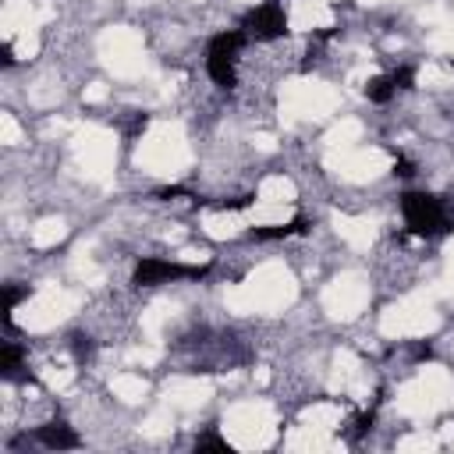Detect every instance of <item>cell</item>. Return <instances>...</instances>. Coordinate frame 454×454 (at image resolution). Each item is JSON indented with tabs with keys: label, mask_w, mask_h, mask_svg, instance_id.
I'll return each mask as SVG.
<instances>
[{
	"label": "cell",
	"mask_w": 454,
	"mask_h": 454,
	"mask_svg": "<svg viewBox=\"0 0 454 454\" xmlns=\"http://www.w3.org/2000/svg\"><path fill=\"white\" fill-rule=\"evenodd\" d=\"M401 216H404L408 234H415V238H440V234L454 231L443 202L429 192H404L401 195Z\"/></svg>",
	"instance_id": "6da1fadb"
},
{
	"label": "cell",
	"mask_w": 454,
	"mask_h": 454,
	"mask_svg": "<svg viewBox=\"0 0 454 454\" xmlns=\"http://www.w3.org/2000/svg\"><path fill=\"white\" fill-rule=\"evenodd\" d=\"M248 32L241 28H227V32H216L206 46V74L213 78V85L220 89H234L238 85V50L245 46Z\"/></svg>",
	"instance_id": "7a4b0ae2"
},
{
	"label": "cell",
	"mask_w": 454,
	"mask_h": 454,
	"mask_svg": "<svg viewBox=\"0 0 454 454\" xmlns=\"http://www.w3.org/2000/svg\"><path fill=\"white\" fill-rule=\"evenodd\" d=\"M209 277V266H188V262H170V259H138L131 270L135 287H160L170 280H202Z\"/></svg>",
	"instance_id": "3957f363"
},
{
	"label": "cell",
	"mask_w": 454,
	"mask_h": 454,
	"mask_svg": "<svg viewBox=\"0 0 454 454\" xmlns=\"http://www.w3.org/2000/svg\"><path fill=\"white\" fill-rule=\"evenodd\" d=\"M287 11L277 4V0H266V4H259V7H252V11H245V18H241V32H248L252 39H259V43H273V39H284L287 35Z\"/></svg>",
	"instance_id": "277c9868"
},
{
	"label": "cell",
	"mask_w": 454,
	"mask_h": 454,
	"mask_svg": "<svg viewBox=\"0 0 454 454\" xmlns=\"http://www.w3.org/2000/svg\"><path fill=\"white\" fill-rule=\"evenodd\" d=\"M32 436H35L43 447H50V450H74V447H82V436H78L64 419H53V422L39 426Z\"/></svg>",
	"instance_id": "5b68a950"
},
{
	"label": "cell",
	"mask_w": 454,
	"mask_h": 454,
	"mask_svg": "<svg viewBox=\"0 0 454 454\" xmlns=\"http://www.w3.org/2000/svg\"><path fill=\"white\" fill-rule=\"evenodd\" d=\"M305 231H309V220H305V216H294V220H287V223H262V227H252L245 238H248V241H287V238L305 234Z\"/></svg>",
	"instance_id": "8992f818"
},
{
	"label": "cell",
	"mask_w": 454,
	"mask_h": 454,
	"mask_svg": "<svg viewBox=\"0 0 454 454\" xmlns=\"http://www.w3.org/2000/svg\"><path fill=\"white\" fill-rule=\"evenodd\" d=\"M21 358H25V348L18 340H4V348H0V372H4V380H18Z\"/></svg>",
	"instance_id": "52a82bcc"
},
{
	"label": "cell",
	"mask_w": 454,
	"mask_h": 454,
	"mask_svg": "<svg viewBox=\"0 0 454 454\" xmlns=\"http://www.w3.org/2000/svg\"><path fill=\"white\" fill-rule=\"evenodd\" d=\"M394 82H390V74H372L369 82H365V99L369 103H390L394 99Z\"/></svg>",
	"instance_id": "ba28073f"
},
{
	"label": "cell",
	"mask_w": 454,
	"mask_h": 454,
	"mask_svg": "<svg viewBox=\"0 0 454 454\" xmlns=\"http://www.w3.org/2000/svg\"><path fill=\"white\" fill-rule=\"evenodd\" d=\"M28 294H32V287H28V284H21V287H18V284H4V326H7V333L14 330L11 312H14V309H18V301H25Z\"/></svg>",
	"instance_id": "9c48e42d"
},
{
	"label": "cell",
	"mask_w": 454,
	"mask_h": 454,
	"mask_svg": "<svg viewBox=\"0 0 454 454\" xmlns=\"http://www.w3.org/2000/svg\"><path fill=\"white\" fill-rule=\"evenodd\" d=\"M67 348H71V355H74L78 365L92 362V355H96V340H92L89 333H82V330H71V333H67Z\"/></svg>",
	"instance_id": "30bf717a"
},
{
	"label": "cell",
	"mask_w": 454,
	"mask_h": 454,
	"mask_svg": "<svg viewBox=\"0 0 454 454\" xmlns=\"http://www.w3.org/2000/svg\"><path fill=\"white\" fill-rule=\"evenodd\" d=\"M390 82H394V89H401V92L415 89V67H411V64H401V67H394V71H390Z\"/></svg>",
	"instance_id": "8fae6325"
},
{
	"label": "cell",
	"mask_w": 454,
	"mask_h": 454,
	"mask_svg": "<svg viewBox=\"0 0 454 454\" xmlns=\"http://www.w3.org/2000/svg\"><path fill=\"white\" fill-rule=\"evenodd\" d=\"M195 450H220V454H231V443H227L223 436H216V433H202V436H195Z\"/></svg>",
	"instance_id": "7c38bea8"
},
{
	"label": "cell",
	"mask_w": 454,
	"mask_h": 454,
	"mask_svg": "<svg viewBox=\"0 0 454 454\" xmlns=\"http://www.w3.org/2000/svg\"><path fill=\"white\" fill-rule=\"evenodd\" d=\"M255 202V195L248 192V195H238V199H227V202H213V209H220V213H238V209H248Z\"/></svg>",
	"instance_id": "4fadbf2b"
},
{
	"label": "cell",
	"mask_w": 454,
	"mask_h": 454,
	"mask_svg": "<svg viewBox=\"0 0 454 454\" xmlns=\"http://www.w3.org/2000/svg\"><path fill=\"white\" fill-rule=\"evenodd\" d=\"M372 422H376V408H369V411H362V415L355 419V429H351L348 436H351V440H362V436H365V433L372 429Z\"/></svg>",
	"instance_id": "5bb4252c"
},
{
	"label": "cell",
	"mask_w": 454,
	"mask_h": 454,
	"mask_svg": "<svg viewBox=\"0 0 454 454\" xmlns=\"http://www.w3.org/2000/svg\"><path fill=\"white\" fill-rule=\"evenodd\" d=\"M408 351H411V358H415V362H429V358H433V348H429L426 340H411V344H408Z\"/></svg>",
	"instance_id": "9a60e30c"
},
{
	"label": "cell",
	"mask_w": 454,
	"mask_h": 454,
	"mask_svg": "<svg viewBox=\"0 0 454 454\" xmlns=\"http://www.w3.org/2000/svg\"><path fill=\"white\" fill-rule=\"evenodd\" d=\"M394 174H397V177H411V174H415V163H411L408 156L397 153V160H394Z\"/></svg>",
	"instance_id": "2e32d148"
},
{
	"label": "cell",
	"mask_w": 454,
	"mask_h": 454,
	"mask_svg": "<svg viewBox=\"0 0 454 454\" xmlns=\"http://www.w3.org/2000/svg\"><path fill=\"white\" fill-rule=\"evenodd\" d=\"M0 60H4V67H14V60H18V57H14L11 43H4V46H0Z\"/></svg>",
	"instance_id": "e0dca14e"
}]
</instances>
